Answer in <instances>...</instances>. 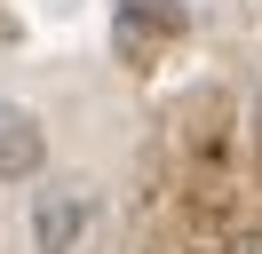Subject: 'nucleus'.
<instances>
[{
  "label": "nucleus",
  "instance_id": "f257e3e1",
  "mask_svg": "<svg viewBox=\"0 0 262 254\" xmlns=\"http://www.w3.org/2000/svg\"><path fill=\"white\" fill-rule=\"evenodd\" d=\"M96 222H103L96 183H48V190L32 199V246H40V254H88Z\"/></svg>",
  "mask_w": 262,
  "mask_h": 254
},
{
  "label": "nucleus",
  "instance_id": "f03ea898",
  "mask_svg": "<svg viewBox=\"0 0 262 254\" xmlns=\"http://www.w3.org/2000/svg\"><path fill=\"white\" fill-rule=\"evenodd\" d=\"M40 159H48V127H40L24 103L0 95V183H32Z\"/></svg>",
  "mask_w": 262,
  "mask_h": 254
},
{
  "label": "nucleus",
  "instance_id": "7ed1b4c3",
  "mask_svg": "<svg viewBox=\"0 0 262 254\" xmlns=\"http://www.w3.org/2000/svg\"><path fill=\"white\" fill-rule=\"evenodd\" d=\"M151 32H183V8H127V16H119V40H151Z\"/></svg>",
  "mask_w": 262,
  "mask_h": 254
},
{
  "label": "nucleus",
  "instance_id": "20e7f679",
  "mask_svg": "<svg viewBox=\"0 0 262 254\" xmlns=\"http://www.w3.org/2000/svg\"><path fill=\"white\" fill-rule=\"evenodd\" d=\"M223 254H262V230H246V238H230Z\"/></svg>",
  "mask_w": 262,
  "mask_h": 254
},
{
  "label": "nucleus",
  "instance_id": "39448f33",
  "mask_svg": "<svg viewBox=\"0 0 262 254\" xmlns=\"http://www.w3.org/2000/svg\"><path fill=\"white\" fill-rule=\"evenodd\" d=\"M254 127H262V88H254Z\"/></svg>",
  "mask_w": 262,
  "mask_h": 254
}]
</instances>
